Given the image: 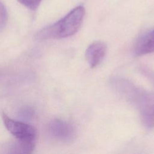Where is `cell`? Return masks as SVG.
<instances>
[{"mask_svg": "<svg viewBox=\"0 0 154 154\" xmlns=\"http://www.w3.org/2000/svg\"><path fill=\"white\" fill-rule=\"evenodd\" d=\"M110 84L116 92L138 110L146 127H154V93L143 89L122 78H112Z\"/></svg>", "mask_w": 154, "mask_h": 154, "instance_id": "1", "label": "cell"}, {"mask_svg": "<svg viewBox=\"0 0 154 154\" xmlns=\"http://www.w3.org/2000/svg\"><path fill=\"white\" fill-rule=\"evenodd\" d=\"M85 14L83 6L79 5L57 22L45 27L35 34L37 40L60 39L75 34L80 28Z\"/></svg>", "mask_w": 154, "mask_h": 154, "instance_id": "2", "label": "cell"}, {"mask_svg": "<svg viewBox=\"0 0 154 154\" xmlns=\"http://www.w3.org/2000/svg\"><path fill=\"white\" fill-rule=\"evenodd\" d=\"M1 117L7 129L17 140H35L37 133L33 126L25 122L12 119L4 111L1 112Z\"/></svg>", "mask_w": 154, "mask_h": 154, "instance_id": "3", "label": "cell"}, {"mask_svg": "<svg viewBox=\"0 0 154 154\" xmlns=\"http://www.w3.org/2000/svg\"><path fill=\"white\" fill-rule=\"evenodd\" d=\"M48 132L55 139L69 142L75 135L74 127L69 123L60 119H54L48 125Z\"/></svg>", "mask_w": 154, "mask_h": 154, "instance_id": "4", "label": "cell"}, {"mask_svg": "<svg viewBox=\"0 0 154 154\" xmlns=\"http://www.w3.org/2000/svg\"><path fill=\"white\" fill-rule=\"evenodd\" d=\"M106 46L102 42H95L88 46L85 51V58L91 68L98 66L104 58Z\"/></svg>", "mask_w": 154, "mask_h": 154, "instance_id": "5", "label": "cell"}, {"mask_svg": "<svg viewBox=\"0 0 154 154\" xmlns=\"http://www.w3.org/2000/svg\"><path fill=\"white\" fill-rule=\"evenodd\" d=\"M154 52V29L143 33L137 40L134 53L137 56Z\"/></svg>", "mask_w": 154, "mask_h": 154, "instance_id": "6", "label": "cell"}, {"mask_svg": "<svg viewBox=\"0 0 154 154\" xmlns=\"http://www.w3.org/2000/svg\"><path fill=\"white\" fill-rule=\"evenodd\" d=\"M35 140H17L11 144L6 154H31L35 147Z\"/></svg>", "mask_w": 154, "mask_h": 154, "instance_id": "7", "label": "cell"}, {"mask_svg": "<svg viewBox=\"0 0 154 154\" xmlns=\"http://www.w3.org/2000/svg\"><path fill=\"white\" fill-rule=\"evenodd\" d=\"M8 21V12L5 5L0 2V32L5 27Z\"/></svg>", "mask_w": 154, "mask_h": 154, "instance_id": "8", "label": "cell"}, {"mask_svg": "<svg viewBox=\"0 0 154 154\" xmlns=\"http://www.w3.org/2000/svg\"><path fill=\"white\" fill-rule=\"evenodd\" d=\"M34 114V109L29 106H25L21 108L19 111V116L24 120H31Z\"/></svg>", "mask_w": 154, "mask_h": 154, "instance_id": "9", "label": "cell"}, {"mask_svg": "<svg viewBox=\"0 0 154 154\" xmlns=\"http://www.w3.org/2000/svg\"><path fill=\"white\" fill-rule=\"evenodd\" d=\"M17 1L26 8L31 10H35L39 7L42 0H17Z\"/></svg>", "mask_w": 154, "mask_h": 154, "instance_id": "10", "label": "cell"}]
</instances>
